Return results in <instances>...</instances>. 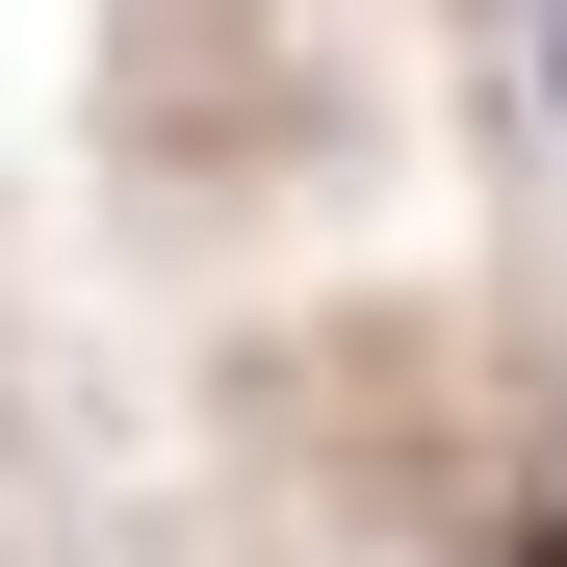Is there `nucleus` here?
Returning a JSON list of instances; mask_svg holds the SVG:
<instances>
[{
	"instance_id": "f257e3e1",
	"label": "nucleus",
	"mask_w": 567,
	"mask_h": 567,
	"mask_svg": "<svg viewBox=\"0 0 567 567\" xmlns=\"http://www.w3.org/2000/svg\"><path fill=\"white\" fill-rule=\"evenodd\" d=\"M491 567H567V491H542V516H516V542H491Z\"/></svg>"
}]
</instances>
